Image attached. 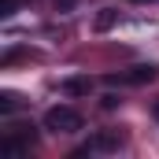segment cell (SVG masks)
Here are the masks:
<instances>
[{
	"mask_svg": "<svg viewBox=\"0 0 159 159\" xmlns=\"http://www.w3.org/2000/svg\"><path fill=\"white\" fill-rule=\"evenodd\" d=\"M159 67H152V63H141V67H133L129 74H126V81L129 85H148V81H156Z\"/></svg>",
	"mask_w": 159,
	"mask_h": 159,
	"instance_id": "cell-2",
	"label": "cell"
},
{
	"mask_svg": "<svg viewBox=\"0 0 159 159\" xmlns=\"http://www.w3.org/2000/svg\"><path fill=\"white\" fill-rule=\"evenodd\" d=\"M63 93H67V96H89V93H93V81L89 78H67L63 81Z\"/></svg>",
	"mask_w": 159,
	"mask_h": 159,
	"instance_id": "cell-4",
	"label": "cell"
},
{
	"mask_svg": "<svg viewBox=\"0 0 159 159\" xmlns=\"http://www.w3.org/2000/svg\"><path fill=\"white\" fill-rule=\"evenodd\" d=\"M74 4H78V0H56V7H59V11H67V7H74Z\"/></svg>",
	"mask_w": 159,
	"mask_h": 159,
	"instance_id": "cell-8",
	"label": "cell"
},
{
	"mask_svg": "<svg viewBox=\"0 0 159 159\" xmlns=\"http://www.w3.org/2000/svg\"><path fill=\"white\" fill-rule=\"evenodd\" d=\"M133 4H148V0H133Z\"/></svg>",
	"mask_w": 159,
	"mask_h": 159,
	"instance_id": "cell-10",
	"label": "cell"
},
{
	"mask_svg": "<svg viewBox=\"0 0 159 159\" xmlns=\"http://www.w3.org/2000/svg\"><path fill=\"white\" fill-rule=\"evenodd\" d=\"M119 144H122L119 133H100V137H93V141H89V148H93V152H115Z\"/></svg>",
	"mask_w": 159,
	"mask_h": 159,
	"instance_id": "cell-3",
	"label": "cell"
},
{
	"mask_svg": "<svg viewBox=\"0 0 159 159\" xmlns=\"http://www.w3.org/2000/svg\"><path fill=\"white\" fill-rule=\"evenodd\" d=\"M152 115H156V122H159V100H156V107H152Z\"/></svg>",
	"mask_w": 159,
	"mask_h": 159,
	"instance_id": "cell-9",
	"label": "cell"
},
{
	"mask_svg": "<svg viewBox=\"0 0 159 159\" xmlns=\"http://www.w3.org/2000/svg\"><path fill=\"white\" fill-rule=\"evenodd\" d=\"M44 129H52V133H78L81 129V111L67 107V104H56V107L44 111Z\"/></svg>",
	"mask_w": 159,
	"mask_h": 159,
	"instance_id": "cell-1",
	"label": "cell"
},
{
	"mask_svg": "<svg viewBox=\"0 0 159 159\" xmlns=\"http://www.w3.org/2000/svg\"><path fill=\"white\" fill-rule=\"evenodd\" d=\"M15 7H19V0H4V11H0V15H4V19H11V15H15Z\"/></svg>",
	"mask_w": 159,
	"mask_h": 159,
	"instance_id": "cell-7",
	"label": "cell"
},
{
	"mask_svg": "<svg viewBox=\"0 0 159 159\" xmlns=\"http://www.w3.org/2000/svg\"><path fill=\"white\" fill-rule=\"evenodd\" d=\"M111 26H115V11H111V7H104V11L96 15V30H111Z\"/></svg>",
	"mask_w": 159,
	"mask_h": 159,
	"instance_id": "cell-6",
	"label": "cell"
},
{
	"mask_svg": "<svg viewBox=\"0 0 159 159\" xmlns=\"http://www.w3.org/2000/svg\"><path fill=\"white\" fill-rule=\"evenodd\" d=\"M11 111H19V96L15 93H0V115H11Z\"/></svg>",
	"mask_w": 159,
	"mask_h": 159,
	"instance_id": "cell-5",
	"label": "cell"
}]
</instances>
